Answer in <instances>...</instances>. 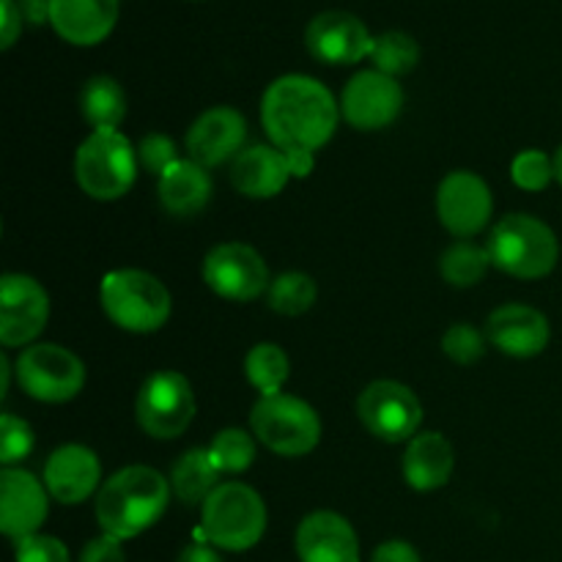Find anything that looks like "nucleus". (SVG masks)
Instances as JSON below:
<instances>
[{"mask_svg": "<svg viewBox=\"0 0 562 562\" xmlns=\"http://www.w3.org/2000/svg\"><path fill=\"white\" fill-rule=\"evenodd\" d=\"M261 121L280 151L316 154L338 130L340 104L316 77L283 75L263 91Z\"/></svg>", "mask_w": 562, "mask_h": 562, "instance_id": "f257e3e1", "label": "nucleus"}, {"mask_svg": "<svg viewBox=\"0 0 562 562\" xmlns=\"http://www.w3.org/2000/svg\"><path fill=\"white\" fill-rule=\"evenodd\" d=\"M170 492V477L159 475L151 467H126L99 488V527L104 536L132 541L162 519Z\"/></svg>", "mask_w": 562, "mask_h": 562, "instance_id": "f03ea898", "label": "nucleus"}, {"mask_svg": "<svg viewBox=\"0 0 562 562\" xmlns=\"http://www.w3.org/2000/svg\"><path fill=\"white\" fill-rule=\"evenodd\" d=\"M486 250L492 267L521 280L547 278L560 261L558 236L532 214H508L499 220L488 234Z\"/></svg>", "mask_w": 562, "mask_h": 562, "instance_id": "7ed1b4c3", "label": "nucleus"}, {"mask_svg": "<svg viewBox=\"0 0 562 562\" xmlns=\"http://www.w3.org/2000/svg\"><path fill=\"white\" fill-rule=\"evenodd\" d=\"M102 311L124 333L148 335L168 324L173 302L165 283L143 269H115L108 272L99 289Z\"/></svg>", "mask_w": 562, "mask_h": 562, "instance_id": "20e7f679", "label": "nucleus"}, {"mask_svg": "<svg viewBox=\"0 0 562 562\" xmlns=\"http://www.w3.org/2000/svg\"><path fill=\"white\" fill-rule=\"evenodd\" d=\"M267 505L247 483H220L203 503L201 530L206 543L223 552H247L267 532Z\"/></svg>", "mask_w": 562, "mask_h": 562, "instance_id": "39448f33", "label": "nucleus"}, {"mask_svg": "<svg viewBox=\"0 0 562 562\" xmlns=\"http://www.w3.org/2000/svg\"><path fill=\"white\" fill-rule=\"evenodd\" d=\"M137 162V151L119 130H93L77 148V184L93 201H119L135 187Z\"/></svg>", "mask_w": 562, "mask_h": 562, "instance_id": "423d86ee", "label": "nucleus"}, {"mask_svg": "<svg viewBox=\"0 0 562 562\" xmlns=\"http://www.w3.org/2000/svg\"><path fill=\"white\" fill-rule=\"evenodd\" d=\"M252 437L272 453L296 459L316 450L322 439V420L307 401L296 395H261L250 412Z\"/></svg>", "mask_w": 562, "mask_h": 562, "instance_id": "0eeeda50", "label": "nucleus"}, {"mask_svg": "<svg viewBox=\"0 0 562 562\" xmlns=\"http://www.w3.org/2000/svg\"><path fill=\"white\" fill-rule=\"evenodd\" d=\"M16 382L42 404H66L86 384V366L75 351L58 344H33L16 357Z\"/></svg>", "mask_w": 562, "mask_h": 562, "instance_id": "6e6552de", "label": "nucleus"}, {"mask_svg": "<svg viewBox=\"0 0 562 562\" xmlns=\"http://www.w3.org/2000/svg\"><path fill=\"white\" fill-rule=\"evenodd\" d=\"M135 415L143 431L154 439H176L195 417V393L179 371H157L143 382L135 401Z\"/></svg>", "mask_w": 562, "mask_h": 562, "instance_id": "1a4fd4ad", "label": "nucleus"}, {"mask_svg": "<svg viewBox=\"0 0 562 562\" xmlns=\"http://www.w3.org/2000/svg\"><path fill=\"white\" fill-rule=\"evenodd\" d=\"M357 415L368 434L382 442H409L420 434L423 404L406 384L393 379L371 382L357 398Z\"/></svg>", "mask_w": 562, "mask_h": 562, "instance_id": "9d476101", "label": "nucleus"}, {"mask_svg": "<svg viewBox=\"0 0 562 562\" xmlns=\"http://www.w3.org/2000/svg\"><path fill=\"white\" fill-rule=\"evenodd\" d=\"M203 280L214 294L231 302H252L272 285L261 252L241 241L212 247L203 261Z\"/></svg>", "mask_w": 562, "mask_h": 562, "instance_id": "9b49d317", "label": "nucleus"}, {"mask_svg": "<svg viewBox=\"0 0 562 562\" xmlns=\"http://www.w3.org/2000/svg\"><path fill=\"white\" fill-rule=\"evenodd\" d=\"M404 110V88L376 69L357 71L340 97V115L360 132H376L393 124Z\"/></svg>", "mask_w": 562, "mask_h": 562, "instance_id": "f8f14e48", "label": "nucleus"}, {"mask_svg": "<svg viewBox=\"0 0 562 562\" xmlns=\"http://www.w3.org/2000/svg\"><path fill=\"white\" fill-rule=\"evenodd\" d=\"M439 223L459 239H472L488 225L494 198L486 181L472 170H453L437 190Z\"/></svg>", "mask_w": 562, "mask_h": 562, "instance_id": "ddd939ff", "label": "nucleus"}, {"mask_svg": "<svg viewBox=\"0 0 562 562\" xmlns=\"http://www.w3.org/2000/svg\"><path fill=\"white\" fill-rule=\"evenodd\" d=\"M49 318V296L27 274L9 272L0 280V344L27 346L44 333Z\"/></svg>", "mask_w": 562, "mask_h": 562, "instance_id": "4468645a", "label": "nucleus"}, {"mask_svg": "<svg viewBox=\"0 0 562 562\" xmlns=\"http://www.w3.org/2000/svg\"><path fill=\"white\" fill-rule=\"evenodd\" d=\"M305 47L316 60L329 66L360 64L371 55L373 36L366 22L351 11L329 9L313 16L305 27Z\"/></svg>", "mask_w": 562, "mask_h": 562, "instance_id": "2eb2a0df", "label": "nucleus"}, {"mask_svg": "<svg viewBox=\"0 0 562 562\" xmlns=\"http://www.w3.org/2000/svg\"><path fill=\"white\" fill-rule=\"evenodd\" d=\"M47 486L25 470L5 467L0 472V530L11 541L38 536L49 514Z\"/></svg>", "mask_w": 562, "mask_h": 562, "instance_id": "dca6fc26", "label": "nucleus"}, {"mask_svg": "<svg viewBox=\"0 0 562 562\" xmlns=\"http://www.w3.org/2000/svg\"><path fill=\"white\" fill-rule=\"evenodd\" d=\"M247 137V121L239 110L220 104L209 108L198 115L187 130V154L203 168H217V165L236 159L241 154V143Z\"/></svg>", "mask_w": 562, "mask_h": 562, "instance_id": "f3484780", "label": "nucleus"}, {"mask_svg": "<svg viewBox=\"0 0 562 562\" xmlns=\"http://www.w3.org/2000/svg\"><path fill=\"white\" fill-rule=\"evenodd\" d=\"M300 562H360V538L351 521L335 510H316L296 527Z\"/></svg>", "mask_w": 562, "mask_h": 562, "instance_id": "a211bd4d", "label": "nucleus"}, {"mask_svg": "<svg viewBox=\"0 0 562 562\" xmlns=\"http://www.w3.org/2000/svg\"><path fill=\"white\" fill-rule=\"evenodd\" d=\"M486 338L503 355L516 357V360H530V357H538L547 349L549 338H552V327H549V318L541 311L514 302V305L497 307L488 316Z\"/></svg>", "mask_w": 562, "mask_h": 562, "instance_id": "6ab92c4d", "label": "nucleus"}, {"mask_svg": "<svg viewBox=\"0 0 562 562\" xmlns=\"http://www.w3.org/2000/svg\"><path fill=\"white\" fill-rule=\"evenodd\" d=\"M102 464L86 445H64L44 464V486L60 505H80L97 492Z\"/></svg>", "mask_w": 562, "mask_h": 562, "instance_id": "aec40b11", "label": "nucleus"}, {"mask_svg": "<svg viewBox=\"0 0 562 562\" xmlns=\"http://www.w3.org/2000/svg\"><path fill=\"white\" fill-rule=\"evenodd\" d=\"M119 0H49V25L75 47H93L113 33Z\"/></svg>", "mask_w": 562, "mask_h": 562, "instance_id": "412c9836", "label": "nucleus"}, {"mask_svg": "<svg viewBox=\"0 0 562 562\" xmlns=\"http://www.w3.org/2000/svg\"><path fill=\"white\" fill-rule=\"evenodd\" d=\"M291 179L285 154L278 146H250L231 165V184L247 198H274Z\"/></svg>", "mask_w": 562, "mask_h": 562, "instance_id": "4be33fe9", "label": "nucleus"}, {"mask_svg": "<svg viewBox=\"0 0 562 562\" xmlns=\"http://www.w3.org/2000/svg\"><path fill=\"white\" fill-rule=\"evenodd\" d=\"M159 203L173 217H192L212 201V176L195 159H176L157 181Z\"/></svg>", "mask_w": 562, "mask_h": 562, "instance_id": "5701e85b", "label": "nucleus"}, {"mask_svg": "<svg viewBox=\"0 0 562 562\" xmlns=\"http://www.w3.org/2000/svg\"><path fill=\"white\" fill-rule=\"evenodd\" d=\"M456 467L453 445L437 431L417 434L404 453V477L415 492H437L450 481Z\"/></svg>", "mask_w": 562, "mask_h": 562, "instance_id": "b1692460", "label": "nucleus"}, {"mask_svg": "<svg viewBox=\"0 0 562 562\" xmlns=\"http://www.w3.org/2000/svg\"><path fill=\"white\" fill-rule=\"evenodd\" d=\"M220 472L214 467L212 456H209V448H195L187 450L179 461L170 470V488L176 492V497L184 505H201L206 503L214 494Z\"/></svg>", "mask_w": 562, "mask_h": 562, "instance_id": "393cba45", "label": "nucleus"}, {"mask_svg": "<svg viewBox=\"0 0 562 562\" xmlns=\"http://www.w3.org/2000/svg\"><path fill=\"white\" fill-rule=\"evenodd\" d=\"M80 110L93 130H119L126 119L124 88L108 75L91 77L80 91Z\"/></svg>", "mask_w": 562, "mask_h": 562, "instance_id": "a878e982", "label": "nucleus"}, {"mask_svg": "<svg viewBox=\"0 0 562 562\" xmlns=\"http://www.w3.org/2000/svg\"><path fill=\"white\" fill-rule=\"evenodd\" d=\"M488 267H492V256L486 247L475 245L470 239H459L450 245L439 258V272H442L445 283L453 289H472L486 278Z\"/></svg>", "mask_w": 562, "mask_h": 562, "instance_id": "bb28decb", "label": "nucleus"}, {"mask_svg": "<svg viewBox=\"0 0 562 562\" xmlns=\"http://www.w3.org/2000/svg\"><path fill=\"white\" fill-rule=\"evenodd\" d=\"M291 373L289 355L278 344H256L245 357V376L261 395L283 393Z\"/></svg>", "mask_w": 562, "mask_h": 562, "instance_id": "cd10ccee", "label": "nucleus"}, {"mask_svg": "<svg viewBox=\"0 0 562 562\" xmlns=\"http://www.w3.org/2000/svg\"><path fill=\"white\" fill-rule=\"evenodd\" d=\"M368 58L373 60V69L398 80L420 64V44L406 31H384L382 36L373 38Z\"/></svg>", "mask_w": 562, "mask_h": 562, "instance_id": "c85d7f7f", "label": "nucleus"}, {"mask_svg": "<svg viewBox=\"0 0 562 562\" xmlns=\"http://www.w3.org/2000/svg\"><path fill=\"white\" fill-rule=\"evenodd\" d=\"M269 307L280 316H302L316 305V280L305 272H285L272 280L267 291Z\"/></svg>", "mask_w": 562, "mask_h": 562, "instance_id": "c756f323", "label": "nucleus"}, {"mask_svg": "<svg viewBox=\"0 0 562 562\" xmlns=\"http://www.w3.org/2000/svg\"><path fill=\"white\" fill-rule=\"evenodd\" d=\"M209 456L220 475H239V472L250 470L256 461V439L241 428H223L220 434H214Z\"/></svg>", "mask_w": 562, "mask_h": 562, "instance_id": "7c9ffc66", "label": "nucleus"}, {"mask_svg": "<svg viewBox=\"0 0 562 562\" xmlns=\"http://www.w3.org/2000/svg\"><path fill=\"white\" fill-rule=\"evenodd\" d=\"M510 179L521 190H547L554 179V159H549V154H543L541 148H527L510 165Z\"/></svg>", "mask_w": 562, "mask_h": 562, "instance_id": "2f4dec72", "label": "nucleus"}, {"mask_svg": "<svg viewBox=\"0 0 562 562\" xmlns=\"http://www.w3.org/2000/svg\"><path fill=\"white\" fill-rule=\"evenodd\" d=\"M486 333H481L472 324H453L448 333L442 335V351L459 366H472L486 351Z\"/></svg>", "mask_w": 562, "mask_h": 562, "instance_id": "473e14b6", "label": "nucleus"}, {"mask_svg": "<svg viewBox=\"0 0 562 562\" xmlns=\"http://www.w3.org/2000/svg\"><path fill=\"white\" fill-rule=\"evenodd\" d=\"M33 431L22 417L16 415H3L0 417V464L14 467L22 459H27L33 450Z\"/></svg>", "mask_w": 562, "mask_h": 562, "instance_id": "72a5a7b5", "label": "nucleus"}, {"mask_svg": "<svg viewBox=\"0 0 562 562\" xmlns=\"http://www.w3.org/2000/svg\"><path fill=\"white\" fill-rule=\"evenodd\" d=\"M14 562H71V558L64 541L38 532L14 543Z\"/></svg>", "mask_w": 562, "mask_h": 562, "instance_id": "f704fd0d", "label": "nucleus"}, {"mask_svg": "<svg viewBox=\"0 0 562 562\" xmlns=\"http://www.w3.org/2000/svg\"><path fill=\"white\" fill-rule=\"evenodd\" d=\"M137 159H140L146 170L162 176L179 159L176 157V143L168 135H162V132H154V135L143 137V143L137 146Z\"/></svg>", "mask_w": 562, "mask_h": 562, "instance_id": "c9c22d12", "label": "nucleus"}, {"mask_svg": "<svg viewBox=\"0 0 562 562\" xmlns=\"http://www.w3.org/2000/svg\"><path fill=\"white\" fill-rule=\"evenodd\" d=\"M80 562H126L124 541L113 536H99L88 541L80 552Z\"/></svg>", "mask_w": 562, "mask_h": 562, "instance_id": "e433bc0d", "label": "nucleus"}, {"mask_svg": "<svg viewBox=\"0 0 562 562\" xmlns=\"http://www.w3.org/2000/svg\"><path fill=\"white\" fill-rule=\"evenodd\" d=\"M0 16H3V25H0V47L11 49L14 42L22 33V9L16 0H0Z\"/></svg>", "mask_w": 562, "mask_h": 562, "instance_id": "4c0bfd02", "label": "nucleus"}, {"mask_svg": "<svg viewBox=\"0 0 562 562\" xmlns=\"http://www.w3.org/2000/svg\"><path fill=\"white\" fill-rule=\"evenodd\" d=\"M371 562H423L409 541H384L373 549Z\"/></svg>", "mask_w": 562, "mask_h": 562, "instance_id": "58836bf2", "label": "nucleus"}, {"mask_svg": "<svg viewBox=\"0 0 562 562\" xmlns=\"http://www.w3.org/2000/svg\"><path fill=\"white\" fill-rule=\"evenodd\" d=\"M176 562H223V558L212 543H190V547L181 549Z\"/></svg>", "mask_w": 562, "mask_h": 562, "instance_id": "ea45409f", "label": "nucleus"}, {"mask_svg": "<svg viewBox=\"0 0 562 562\" xmlns=\"http://www.w3.org/2000/svg\"><path fill=\"white\" fill-rule=\"evenodd\" d=\"M285 159H289V168H291V176L294 179H307V176L313 173V165H316V159H313L311 151H283Z\"/></svg>", "mask_w": 562, "mask_h": 562, "instance_id": "a19ab883", "label": "nucleus"}, {"mask_svg": "<svg viewBox=\"0 0 562 562\" xmlns=\"http://www.w3.org/2000/svg\"><path fill=\"white\" fill-rule=\"evenodd\" d=\"M22 16H25L31 25H42L49 22V0H20Z\"/></svg>", "mask_w": 562, "mask_h": 562, "instance_id": "79ce46f5", "label": "nucleus"}, {"mask_svg": "<svg viewBox=\"0 0 562 562\" xmlns=\"http://www.w3.org/2000/svg\"><path fill=\"white\" fill-rule=\"evenodd\" d=\"M9 357H0V395L9 393Z\"/></svg>", "mask_w": 562, "mask_h": 562, "instance_id": "37998d69", "label": "nucleus"}, {"mask_svg": "<svg viewBox=\"0 0 562 562\" xmlns=\"http://www.w3.org/2000/svg\"><path fill=\"white\" fill-rule=\"evenodd\" d=\"M552 159H554V179H558L562 184V146L558 148V154H554Z\"/></svg>", "mask_w": 562, "mask_h": 562, "instance_id": "c03bdc74", "label": "nucleus"}]
</instances>
